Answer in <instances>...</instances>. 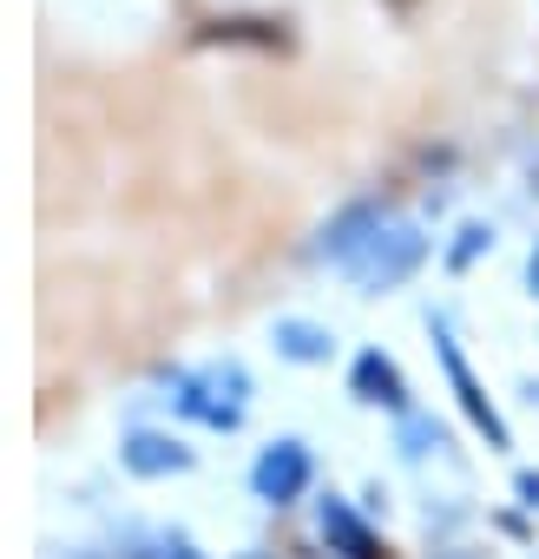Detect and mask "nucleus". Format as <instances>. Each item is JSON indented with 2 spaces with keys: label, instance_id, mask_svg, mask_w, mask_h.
I'll use <instances>...</instances> for the list:
<instances>
[{
  "label": "nucleus",
  "instance_id": "obj_5",
  "mask_svg": "<svg viewBox=\"0 0 539 559\" xmlns=\"http://www.w3.org/2000/svg\"><path fill=\"white\" fill-rule=\"evenodd\" d=\"M356 395L362 402H382V408H402L408 402V389H402V376H395V362L388 356H356Z\"/></svg>",
  "mask_w": 539,
  "mask_h": 559
},
{
  "label": "nucleus",
  "instance_id": "obj_1",
  "mask_svg": "<svg viewBox=\"0 0 539 559\" xmlns=\"http://www.w3.org/2000/svg\"><path fill=\"white\" fill-rule=\"evenodd\" d=\"M421 257H428V237H421L415 224H388V217H382V230H375V237H369L343 270L356 276L362 290H395L402 276H415V263H421Z\"/></svg>",
  "mask_w": 539,
  "mask_h": 559
},
{
  "label": "nucleus",
  "instance_id": "obj_2",
  "mask_svg": "<svg viewBox=\"0 0 539 559\" xmlns=\"http://www.w3.org/2000/svg\"><path fill=\"white\" fill-rule=\"evenodd\" d=\"M250 487H256V500H297L303 487H310V454L297 448V441H277V448H263V461L250 467Z\"/></svg>",
  "mask_w": 539,
  "mask_h": 559
},
{
  "label": "nucleus",
  "instance_id": "obj_7",
  "mask_svg": "<svg viewBox=\"0 0 539 559\" xmlns=\"http://www.w3.org/2000/svg\"><path fill=\"white\" fill-rule=\"evenodd\" d=\"M277 343H284L290 356H303V362H310V356H323V336H316V330H303V323H284V330H277Z\"/></svg>",
  "mask_w": 539,
  "mask_h": 559
},
{
  "label": "nucleus",
  "instance_id": "obj_3",
  "mask_svg": "<svg viewBox=\"0 0 539 559\" xmlns=\"http://www.w3.org/2000/svg\"><path fill=\"white\" fill-rule=\"evenodd\" d=\"M434 343H441V362H447V382H454V395H460V408H467V421L493 441V448H506V421L493 415V402L480 395V382H474V369H467V356L447 343V330H434Z\"/></svg>",
  "mask_w": 539,
  "mask_h": 559
},
{
  "label": "nucleus",
  "instance_id": "obj_6",
  "mask_svg": "<svg viewBox=\"0 0 539 559\" xmlns=\"http://www.w3.org/2000/svg\"><path fill=\"white\" fill-rule=\"evenodd\" d=\"M125 467L132 474H178V467H191V454L178 441H165V435H132L125 441Z\"/></svg>",
  "mask_w": 539,
  "mask_h": 559
},
{
  "label": "nucleus",
  "instance_id": "obj_4",
  "mask_svg": "<svg viewBox=\"0 0 539 559\" xmlns=\"http://www.w3.org/2000/svg\"><path fill=\"white\" fill-rule=\"evenodd\" d=\"M323 539H330L343 559H388V546H382L343 500H323Z\"/></svg>",
  "mask_w": 539,
  "mask_h": 559
},
{
  "label": "nucleus",
  "instance_id": "obj_8",
  "mask_svg": "<svg viewBox=\"0 0 539 559\" xmlns=\"http://www.w3.org/2000/svg\"><path fill=\"white\" fill-rule=\"evenodd\" d=\"M532 284H539V257H532Z\"/></svg>",
  "mask_w": 539,
  "mask_h": 559
}]
</instances>
